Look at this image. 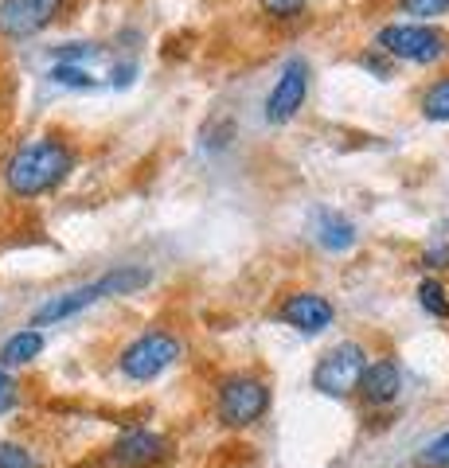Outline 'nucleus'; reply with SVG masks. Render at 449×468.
Instances as JSON below:
<instances>
[{
	"label": "nucleus",
	"mask_w": 449,
	"mask_h": 468,
	"mask_svg": "<svg viewBox=\"0 0 449 468\" xmlns=\"http://www.w3.org/2000/svg\"><path fill=\"white\" fill-rule=\"evenodd\" d=\"M75 165H79V153L70 149V141L43 133V137L24 141L5 160L0 180H5V192L12 199H39V196H51L55 187H63L70 180V172H75Z\"/></svg>",
	"instance_id": "obj_1"
},
{
	"label": "nucleus",
	"mask_w": 449,
	"mask_h": 468,
	"mask_svg": "<svg viewBox=\"0 0 449 468\" xmlns=\"http://www.w3.org/2000/svg\"><path fill=\"white\" fill-rule=\"evenodd\" d=\"M153 282V273L144 266H113L110 273H102L98 282H86L79 289H67V292H55L39 304L32 313V328H48V324H59V320H70L79 316L82 309H91V304L106 301V297H129V292H137Z\"/></svg>",
	"instance_id": "obj_2"
},
{
	"label": "nucleus",
	"mask_w": 449,
	"mask_h": 468,
	"mask_svg": "<svg viewBox=\"0 0 449 468\" xmlns=\"http://www.w3.org/2000/svg\"><path fill=\"white\" fill-rule=\"evenodd\" d=\"M270 383L254 371H230L215 387V414L227 430H251L270 414Z\"/></svg>",
	"instance_id": "obj_3"
},
{
	"label": "nucleus",
	"mask_w": 449,
	"mask_h": 468,
	"mask_svg": "<svg viewBox=\"0 0 449 468\" xmlns=\"http://www.w3.org/2000/svg\"><path fill=\"white\" fill-rule=\"evenodd\" d=\"M184 356V340L168 328H149L134 335L122 351H118V371L129 378V383H153L161 378L168 367H176Z\"/></svg>",
	"instance_id": "obj_4"
},
{
	"label": "nucleus",
	"mask_w": 449,
	"mask_h": 468,
	"mask_svg": "<svg viewBox=\"0 0 449 468\" xmlns=\"http://www.w3.org/2000/svg\"><path fill=\"white\" fill-rule=\"evenodd\" d=\"M375 51L411 67H433L449 58V36L433 24H387L375 36Z\"/></svg>",
	"instance_id": "obj_5"
},
{
	"label": "nucleus",
	"mask_w": 449,
	"mask_h": 468,
	"mask_svg": "<svg viewBox=\"0 0 449 468\" xmlns=\"http://www.w3.org/2000/svg\"><path fill=\"white\" fill-rule=\"evenodd\" d=\"M368 367V347L356 340H344L337 347H328L313 367V390L325 399H352L359 375Z\"/></svg>",
	"instance_id": "obj_6"
},
{
	"label": "nucleus",
	"mask_w": 449,
	"mask_h": 468,
	"mask_svg": "<svg viewBox=\"0 0 449 468\" xmlns=\"http://www.w3.org/2000/svg\"><path fill=\"white\" fill-rule=\"evenodd\" d=\"M309 82H313V70L305 58H289V63L282 67V75L278 82L270 86V94H266V122L270 125H285V122H294V117L301 113V106L309 101Z\"/></svg>",
	"instance_id": "obj_7"
},
{
	"label": "nucleus",
	"mask_w": 449,
	"mask_h": 468,
	"mask_svg": "<svg viewBox=\"0 0 449 468\" xmlns=\"http://www.w3.org/2000/svg\"><path fill=\"white\" fill-rule=\"evenodd\" d=\"M278 320L301 335H321L337 324V304L316 289H294L278 304Z\"/></svg>",
	"instance_id": "obj_8"
},
{
	"label": "nucleus",
	"mask_w": 449,
	"mask_h": 468,
	"mask_svg": "<svg viewBox=\"0 0 449 468\" xmlns=\"http://www.w3.org/2000/svg\"><path fill=\"white\" fill-rule=\"evenodd\" d=\"M67 0H0V36L5 39H32L43 27L59 20Z\"/></svg>",
	"instance_id": "obj_9"
},
{
	"label": "nucleus",
	"mask_w": 449,
	"mask_h": 468,
	"mask_svg": "<svg viewBox=\"0 0 449 468\" xmlns=\"http://www.w3.org/2000/svg\"><path fill=\"white\" fill-rule=\"evenodd\" d=\"M172 441L156 430H125L118 441L110 445L106 461L110 468H156L161 461H168Z\"/></svg>",
	"instance_id": "obj_10"
},
{
	"label": "nucleus",
	"mask_w": 449,
	"mask_h": 468,
	"mask_svg": "<svg viewBox=\"0 0 449 468\" xmlns=\"http://www.w3.org/2000/svg\"><path fill=\"white\" fill-rule=\"evenodd\" d=\"M359 402L371 406V410H383V406H395L399 394H402V371L395 359H368L364 375L356 383Z\"/></svg>",
	"instance_id": "obj_11"
},
{
	"label": "nucleus",
	"mask_w": 449,
	"mask_h": 468,
	"mask_svg": "<svg viewBox=\"0 0 449 468\" xmlns=\"http://www.w3.org/2000/svg\"><path fill=\"white\" fill-rule=\"evenodd\" d=\"M43 356V332L39 328H20L12 332L5 344H0V367H27Z\"/></svg>",
	"instance_id": "obj_12"
},
{
	"label": "nucleus",
	"mask_w": 449,
	"mask_h": 468,
	"mask_svg": "<svg viewBox=\"0 0 449 468\" xmlns=\"http://www.w3.org/2000/svg\"><path fill=\"white\" fill-rule=\"evenodd\" d=\"M356 239H359L356 223H352V218H344L340 211H325L321 218H316V242H321L325 250H332V254L352 250Z\"/></svg>",
	"instance_id": "obj_13"
},
{
	"label": "nucleus",
	"mask_w": 449,
	"mask_h": 468,
	"mask_svg": "<svg viewBox=\"0 0 449 468\" xmlns=\"http://www.w3.org/2000/svg\"><path fill=\"white\" fill-rule=\"evenodd\" d=\"M418 106H422V117H426V122H442V125H449V70L426 86V94H422V101H418Z\"/></svg>",
	"instance_id": "obj_14"
},
{
	"label": "nucleus",
	"mask_w": 449,
	"mask_h": 468,
	"mask_svg": "<svg viewBox=\"0 0 449 468\" xmlns=\"http://www.w3.org/2000/svg\"><path fill=\"white\" fill-rule=\"evenodd\" d=\"M418 304H422L426 316L449 320V289L438 282V277H422V282H418Z\"/></svg>",
	"instance_id": "obj_15"
},
{
	"label": "nucleus",
	"mask_w": 449,
	"mask_h": 468,
	"mask_svg": "<svg viewBox=\"0 0 449 468\" xmlns=\"http://www.w3.org/2000/svg\"><path fill=\"white\" fill-rule=\"evenodd\" d=\"M51 82H59V86H70V90H94L98 79L91 75L86 67H70V63H55L51 67Z\"/></svg>",
	"instance_id": "obj_16"
},
{
	"label": "nucleus",
	"mask_w": 449,
	"mask_h": 468,
	"mask_svg": "<svg viewBox=\"0 0 449 468\" xmlns=\"http://www.w3.org/2000/svg\"><path fill=\"white\" fill-rule=\"evenodd\" d=\"M402 16H414V24H430L449 12V0H399Z\"/></svg>",
	"instance_id": "obj_17"
},
{
	"label": "nucleus",
	"mask_w": 449,
	"mask_h": 468,
	"mask_svg": "<svg viewBox=\"0 0 449 468\" xmlns=\"http://www.w3.org/2000/svg\"><path fill=\"white\" fill-rule=\"evenodd\" d=\"M0 468H43V461L20 441H0Z\"/></svg>",
	"instance_id": "obj_18"
},
{
	"label": "nucleus",
	"mask_w": 449,
	"mask_h": 468,
	"mask_svg": "<svg viewBox=\"0 0 449 468\" xmlns=\"http://www.w3.org/2000/svg\"><path fill=\"white\" fill-rule=\"evenodd\" d=\"M258 8H262L270 20L289 24V20H301V16H305V12H309V0H258Z\"/></svg>",
	"instance_id": "obj_19"
},
{
	"label": "nucleus",
	"mask_w": 449,
	"mask_h": 468,
	"mask_svg": "<svg viewBox=\"0 0 449 468\" xmlns=\"http://www.w3.org/2000/svg\"><path fill=\"white\" fill-rule=\"evenodd\" d=\"M418 468H449V430L442 437H433L430 445H422V452L414 457Z\"/></svg>",
	"instance_id": "obj_20"
},
{
	"label": "nucleus",
	"mask_w": 449,
	"mask_h": 468,
	"mask_svg": "<svg viewBox=\"0 0 449 468\" xmlns=\"http://www.w3.org/2000/svg\"><path fill=\"white\" fill-rule=\"evenodd\" d=\"M94 55H98L94 43H63V48L55 51V58H59V63H70V67H82L86 58H94Z\"/></svg>",
	"instance_id": "obj_21"
},
{
	"label": "nucleus",
	"mask_w": 449,
	"mask_h": 468,
	"mask_svg": "<svg viewBox=\"0 0 449 468\" xmlns=\"http://www.w3.org/2000/svg\"><path fill=\"white\" fill-rule=\"evenodd\" d=\"M422 266H426V270H449V246H445V242L430 246V250L422 254Z\"/></svg>",
	"instance_id": "obj_22"
},
{
	"label": "nucleus",
	"mask_w": 449,
	"mask_h": 468,
	"mask_svg": "<svg viewBox=\"0 0 449 468\" xmlns=\"http://www.w3.org/2000/svg\"><path fill=\"white\" fill-rule=\"evenodd\" d=\"M12 402H16V378H12L5 367H0V414H5Z\"/></svg>",
	"instance_id": "obj_23"
},
{
	"label": "nucleus",
	"mask_w": 449,
	"mask_h": 468,
	"mask_svg": "<svg viewBox=\"0 0 449 468\" xmlns=\"http://www.w3.org/2000/svg\"><path fill=\"white\" fill-rule=\"evenodd\" d=\"M134 75H137V63H118L110 70V82L113 86H129V82H134Z\"/></svg>",
	"instance_id": "obj_24"
}]
</instances>
